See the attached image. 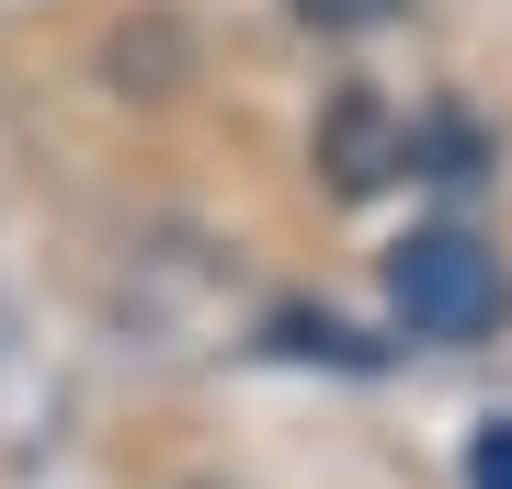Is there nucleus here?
<instances>
[{"label":"nucleus","instance_id":"1","mask_svg":"<svg viewBox=\"0 0 512 489\" xmlns=\"http://www.w3.org/2000/svg\"><path fill=\"white\" fill-rule=\"evenodd\" d=\"M387 308H399L421 342H478L501 319V262L478 251L467 228H410L387 251Z\"/></svg>","mask_w":512,"mask_h":489},{"label":"nucleus","instance_id":"2","mask_svg":"<svg viewBox=\"0 0 512 489\" xmlns=\"http://www.w3.org/2000/svg\"><path fill=\"white\" fill-rule=\"evenodd\" d=\"M319 160H330V182H342V194H376V182H387V160H399V137H387V114L365 103V91H353V103L330 114Z\"/></svg>","mask_w":512,"mask_h":489},{"label":"nucleus","instance_id":"3","mask_svg":"<svg viewBox=\"0 0 512 489\" xmlns=\"http://www.w3.org/2000/svg\"><path fill=\"white\" fill-rule=\"evenodd\" d=\"M296 12H308L319 35H376V23H399V0H296Z\"/></svg>","mask_w":512,"mask_h":489},{"label":"nucleus","instance_id":"4","mask_svg":"<svg viewBox=\"0 0 512 489\" xmlns=\"http://www.w3.org/2000/svg\"><path fill=\"white\" fill-rule=\"evenodd\" d=\"M467 489H512V421H478V444H467Z\"/></svg>","mask_w":512,"mask_h":489}]
</instances>
